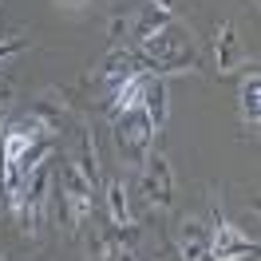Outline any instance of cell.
<instances>
[{
	"label": "cell",
	"instance_id": "6da1fadb",
	"mask_svg": "<svg viewBox=\"0 0 261 261\" xmlns=\"http://www.w3.org/2000/svg\"><path fill=\"white\" fill-rule=\"evenodd\" d=\"M48 178H51L48 163H40L28 178L20 182V190L12 194V206H16V214H20L24 233H36L40 222H44V206H48Z\"/></svg>",
	"mask_w": 261,
	"mask_h": 261
},
{
	"label": "cell",
	"instance_id": "7a4b0ae2",
	"mask_svg": "<svg viewBox=\"0 0 261 261\" xmlns=\"http://www.w3.org/2000/svg\"><path fill=\"white\" fill-rule=\"evenodd\" d=\"M91 182L83 178L75 166H64L60 170V214H64V226L67 229H80L87 218H91Z\"/></svg>",
	"mask_w": 261,
	"mask_h": 261
},
{
	"label": "cell",
	"instance_id": "3957f363",
	"mask_svg": "<svg viewBox=\"0 0 261 261\" xmlns=\"http://www.w3.org/2000/svg\"><path fill=\"white\" fill-rule=\"evenodd\" d=\"M115 143H119V150L127 154L130 163H143V159L150 154L154 127H150V119H147V111H143V107L115 115Z\"/></svg>",
	"mask_w": 261,
	"mask_h": 261
},
{
	"label": "cell",
	"instance_id": "277c9868",
	"mask_svg": "<svg viewBox=\"0 0 261 261\" xmlns=\"http://www.w3.org/2000/svg\"><path fill=\"white\" fill-rule=\"evenodd\" d=\"M210 253H218V257H229V261H245V257L253 261V257H257V242H253V238H245V233L233 226V222H226V218H222V210H214Z\"/></svg>",
	"mask_w": 261,
	"mask_h": 261
},
{
	"label": "cell",
	"instance_id": "5b68a950",
	"mask_svg": "<svg viewBox=\"0 0 261 261\" xmlns=\"http://www.w3.org/2000/svg\"><path fill=\"white\" fill-rule=\"evenodd\" d=\"M143 198L154 210H170V202H174V170L154 150L143 159Z\"/></svg>",
	"mask_w": 261,
	"mask_h": 261
},
{
	"label": "cell",
	"instance_id": "8992f818",
	"mask_svg": "<svg viewBox=\"0 0 261 261\" xmlns=\"http://www.w3.org/2000/svg\"><path fill=\"white\" fill-rule=\"evenodd\" d=\"M186 51H194L190 48V32L182 28V24H166L163 32H154L143 40V56L147 60H154V64H170V60H178V56H186Z\"/></svg>",
	"mask_w": 261,
	"mask_h": 261
},
{
	"label": "cell",
	"instance_id": "52a82bcc",
	"mask_svg": "<svg viewBox=\"0 0 261 261\" xmlns=\"http://www.w3.org/2000/svg\"><path fill=\"white\" fill-rule=\"evenodd\" d=\"M135 245H139L135 226H111L99 233L95 261H135Z\"/></svg>",
	"mask_w": 261,
	"mask_h": 261
},
{
	"label": "cell",
	"instance_id": "ba28073f",
	"mask_svg": "<svg viewBox=\"0 0 261 261\" xmlns=\"http://www.w3.org/2000/svg\"><path fill=\"white\" fill-rule=\"evenodd\" d=\"M166 80L163 75H143V111H147V119H150V127L159 130L166 123Z\"/></svg>",
	"mask_w": 261,
	"mask_h": 261
},
{
	"label": "cell",
	"instance_id": "9c48e42d",
	"mask_svg": "<svg viewBox=\"0 0 261 261\" xmlns=\"http://www.w3.org/2000/svg\"><path fill=\"white\" fill-rule=\"evenodd\" d=\"M238 107H242V119H245V123H249V127H257V119H261V71L253 64H249V75H245V83H242Z\"/></svg>",
	"mask_w": 261,
	"mask_h": 261
},
{
	"label": "cell",
	"instance_id": "30bf717a",
	"mask_svg": "<svg viewBox=\"0 0 261 261\" xmlns=\"http://www.w3.org/2000/svg\"><path fill=\"white\" fill-rule=\"evenodd\" d=\"M238 32H233V24L222 20L218 24V36H214V60H218V71H229V67L238 64Z\"/></svg>",
	"mask_w": 261,
	"mask_h": 261
},
{
	"label": "cell",
	"instance_id": "8fae6325",
	"mask_svg": "<svg viewBox=\"0 0 261 261\" xmlns=\"http://www.w3.org/2000/svg\"><path fill=\"white\" fill-rule=\"evenodd\" d=\"M178 249L186 261L202 257L206 249H210V229L202 226V222H182V233H178Z\"/></svg>",
	"mask_w": 261,
	"mask_h": 261
},
{
	"label": "cell",
	"instance_id": "7c38bea8",
	"mask_svg": "<svg viewBox=\"0 0 261 261\" xmlns=\"http://www.w3.org/2000/svg\"><path fill=\"white\" fill-rule=\"evenodd\" d=\"M166 24H170V12H163V8H154V4H143V8H139V16H135V24H130V32H135V40L143 44L147 36L163 32Z\"/></svg>",
	"mask_w": 261,
	"mask_h": 261
},
{
	"label": "cell",
	"instance_id": "4fadbf2b",
	"mask_svg": "<svg viewBox=\"0 0 261 261\" xmlns=\"http://www.w3.org/2000/svg\"><path fill=\"white\" fill-rule=\"evenodd\" d=\"M143 103V75H130V80H123L119 87H115V95H111V119L115 115H123V111H135Z\"/></svg>",
	"mask_w": 261,
	"mask_h": 261
},
{
	"label": "cell",
	"instance_id": "5bb4252c",
	"mask_svg": "<svg viewBox=\"0 0 261 261\" xmlns=\"http://www.w3.org/2000/svg\"><path fill=\"white\" fill-rule=\"evenodd\" d=\"M107 214H111L115 226H130V206H127V186H123V178L107 182Z\"/></svg>",
	"mask_w": 261,
	"mask_h": 261
},
{
	"label": "cell",
	"instance_id": "9a60e30c",
	"mask_svg": "<svg viewBox=\"0 0 261 261\" xmlns=\"http://www.w3.org/2000/svg\"><path fill=\"white\" fill-rule=\"evenodd\" d=\"M75 170H80L83 178L91 182V190L99 186V163H95V143H91V135H83V143H80V163H75Z\"/></svg>",
	"mask_w": 261,
	"mask_h": 261
},
{
	"label": "cell",
	"instance_id": "2e32d148",
	"mask_svg": "<svg viewBox=\"0 0 261 261\" xmlns=\"http://www.w3.org/2000/svg\"><path fill=\"white\" fill-rule=\"evenodd\" d=\"M20 51H24V40H0V64L12 60V56H20Z\"/></svg>",
	"mask_w": 261,
	"mask_h": 261
},
{
	"label": "cell",
	"instance_id": "e0dca14e",
	"mask_svg": "<svg viewBox=\"0 0 261 261\" xmlns=\"http://www.w3.org/2000/svg\"><path fill=\"white\" fill-rule=\"evenodd\" d=\"M123 32H127V20H111V36H115V40H119Z\"/></svg>",
	"mask_w": 261,
	"mask_h": 261
},
{
	"label": "cell",
	"instance_id": "ac0fdd59",
	"mask_svg": "<svg viewBox=\"0 0 261 261\" xmlns=\"http://www.w3.org/2000/svg\"><path fill=\"white\" fill-rule=\"evenodd\" d=\"M147 4H154V8H163V12H174V0H147Z\"/></svg>",
	"mask_w": 261,
	"mask_h": 261
},
{
	"label": "cell",
	"instance_id": "d6986e66",
	"mask_svg": "<svg viewBox=\"0 0 261 261\" xmlns=\"http://www.w3.org/2000/svg\"><path fill=\"white\" fill-rule=\"evenodd\" d=\"M194 261H229V257H218V253H210V249H206V253H202V257H194Z\"/></svg>",
	"mask_w": 261,
	"mask_h": 261
}]
</instances>
